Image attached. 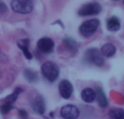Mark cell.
<instances>
[{"label": "cell", "instance_id": "6da1fadb", "mask_svg": "<svg viewBox=\"0 0 124 119\" xmlns=\"http://www.w3.org/2000/svg\"><path fill=\"white\" fill-rule=\"evenodd\" d=\"M83 61L89 65H94L97 67H101L105 64V56L102 55L101 51H99L97 48H90L87 49L84 53Z\"/></svg>", "mask_w": 124, "mask_h": 119}, {"label": "cell", "instance_id": "7a4b0ae2", "mask_svg": "<svg viewBox=\"0 0 124 119\" xmlns=\"http://www.w3.org/2000/svg\"><path fill=\"white\" fill-rule=\"evenodd\" d=\"M41 74L49 82H54L60 75V68L56 63L47 61L41 65Z\"/></svg>", "mask_w": 124, "mask_h": 119}, {"label": "cell", "instance_id": "3957f363", "mask_svg": "<svg viewBox=\"0 0 124 119\" xmlns=\"http://www.w3.org/2000/svg\"><path fill=\"white\" fill-rule=\"evenodd\" d=\"M11 8L15 13L28 14L34 9V0H12Z\"/></svg>", "mask_w": 124, "mask_h": 119}, {"label": "cell", "instance_id": "277c9868", "mask_svg": "<svg viewBox=\"0 0 124 119\" xmlns=\"http://www.w3.org/2000/svg\"><path fill=\"white\" fill-rule=\"evenodd\" d=\"M99 25H100L99 20H97V19L88 20V21L84 22V23L79 26L78 32L83 37L88 38V37L93 36V35L97 32V29L99 28Z\"/></svg>", "mask_w": 124, "mask_h": 119}, {"label": "cell", "instance_id": "5b68a950", "mask_svg": "<svg viewBox=\"0 0 124 119\" xmlns=\"http://www.w3.org/2000/svg\"><path fill=\"white\" fill-rule=\"evenodd\" d=\"M101 6L98 2H89V3L84 4L83 7H81L78 10V15L79 16H90V15H96L99 14L101 12Z\"/></svg>", "mask_w": 124, "mask_h": 119}, {"label": "cell", "instance_id": "8992f818", "mask_svg": "<svg viewBox=\"0 0 124 119\" xmlns=\"http://www.w3.org/2000/svg\"><path fill=\"white\" fill-rule=\"evenodd\" d=\"M60 115L63 119H77L79 116V109L75 105H64L60 109Z\"/></svg>", "mask_w": 124, "mask_h": 119}, {"label": "cell", "instance_id": "52a82bcc", "mask_svg": "<svg viewBox=\"0 0 124 119\" xmlns=\"http://www.w3.org/2000/svg\"><path fill=\"white\" fill-rule=\"evenodd\" d=\"M37 49L41 52V53H51L54 49V42L52 39L48 38V37H43L37 41Z\"/></svg>", "mask_w": 124, "mask_h": 119}, {"label": "cell", "instance_id": "ba28073f", "mask_svg": "<svg viewBox=\"0 0 124 119\" xmlns=\"http://www.w3.org/2000/svg\"><path fill=\"white\" fill-rule=\"evenodd\" d=\"M58 89H59L60 95L63 99H65V100L70 99L73 93V85L69 80H66V79L60 81V83L58 86Z\"/></svg>", "mask_w": 124, "mask_h": 119}, {"label": "cell", "instance_id": "9c48e42d", "mask_svg": "<svg viewBox=\"0 0 124 119\" xmlns=\"http://www.w3.org/2000/svg\"><path fill=\"white\" fill-rule=\"evenodd\" d=\"M31 105H32V109L35 113L39 114V115H44L45 114L46 104H45V100H44V98L41 95H37Z\"/></svg>", "mask_w": 124, "mask_h": 119}, {"label": "cell", "instance_id": "30bf717a", "mask_svg": "<svg viewBox=\"0 0 124 119\" xmlns=\"http://www.w3.org/2000/svg\"><path fill=\"white\" fill-rule=\"evenodd\" d=\"M81 98L85 103H92L96 100V92L92 88H85L81 92Z\"/></svg>", "mask_w": 124, "mask_h": 119}, {"label": "cell", "instance_id": "8fae6325", "mask_svg": "<svg viewBox=\"0 0 124 119\" xmlns=\"http://www.w3.org/2000/svg\"><path fill=\"white\" fill-rule=\"evenodd\" d=\"M121 27V22L119 17L111 16L107 20V29L110 32H118Z\"/></svg>", "mask_w": 124, "mask_h": 119}, {"label": "cell", "instance_id": "7c38bea8", "mask_svg": "<svg viewBox=\"0 0 124 119\" xmlns=\"http://www.w3.org/2000/svg\"><path fill=\"white\" fill-rule=\"evenodd\" d=\"M116 48L113 43L108 42L106 45H103L102 48H101V53L106 58H112L116 54Z\"/></svg>", "mask_w": 124, "mask_h": 119}, {"label": "cell", "instance_id": "4fadbf2b", "mask_svg": "<svg viewBox=\"0 0 124 119\" xmlns=\"http://www.w3.org/2000/svg\"><path fill=\"white\" fill-rule=\"evenodd\" d=\"M96 99H97V102H98V105L101 108L108 107L109 102H108L107 95H106L105 92H103L102 89H100V88H98V90H97V92H96Z\"/></svg>", "mask_w": 124, "mask_h": 119}, {"label": "cell", "instance_id": "5bb4252c", "mask_svg": "<svg viewBox=\"0 0 124 119\" xmlns=\"http://www.w3.org/2000/svg\"><path fill=\"white\" fill-rule=\"evenodd\" d=\"M28 45H30V40H28V39H23V40H20L19 42H17V46H19V48L22 50L24 56L27 60H31L33 58V55H32V53H31V51L28 50V47H30Z\"/></svg>", "mask_w": 124, "mask_h": 119}, {"label": "cell", "instance_id": "9a60e30c", "mask_svg": "<svg viewBox=\"0 0 124 119\" xmlns=\"http://www.w3.org/2000/svg\"><path fill=\"white\" fill-rule=\"evenodd\" d=\"M63 45L71 53H76L77 49H78V46H77V42L71 37H65L63 39Z\"/></svg>", "mask_w": 124, "mask_h": 119}, {"label": "cell", "instance_id": "2e32d148", "mask_svg": "<svg viewBox=\"0 0 124 119\" xmlns=\"http://www.w3.org/2000/svg\"><path fill=\"white\" fill-rule=\"evenodd\" d=\"M22 92H23V89H22V88H15V90L13 91V93L10 94V95H8V96H6V99H4L3 101L10 103V104H14V102L17 100L19 94L22 93Z\"/></svg>", "mask_w": 124, "mask_h": 119}, {"label": "cell", "instance_id": "e0dca14e", "mask_svg": "<svg viewBox=\"0 0 124 119\" xmlns=\"http://www.w3.org/2000/svg\"><path fill=\"white\" fill-rule=\"evenodd\" d=\"M24 77L26 78V80L28 81V82H35V81H37V79H38V75H37V73L35 72V70H32V69H24Z\"/></svg>", "mask_w": 124, "mask_h": 119}, {"label": "cell", "instance_id": "ac0fdd59", "mask_svg": "<svg viewBox=\"0 0 124 119\" xmlns=\"http://www.w3.org/2000/svg\"><path fill=\"white\" fill-rule=\"evenodd\" d=\"M109 116L112 119H124V109L122 108H112L109 112Z\"/></svg>", "mask_w": 124, "mask_h": 119}, {"label": "cell", "instance_id": "d6986e66", "mask_svg": "<svg viewBox=\"0 0 124 119\" xmlns=\"http://www.w3.org/2000/svg\"><path fill=\"white\" fill-rule=\"evenodd\" d=\"M13 108V104H10V103L6 102V101L2 100L1 101V104H0V113L2 115H7L9 114Z\"/></svg>", "mask_w": 124, "mask_h": 119}, {"label": "cell", "instance_id": "ffe728a7", "mask_svg": "<svg viewBox=\"0 0 124 119\" xmlns=\"http://www.w3.org/2000/svg\"><path fill=\"white\" fill-rule=\"evenodd\" d=\"M8 11V7L6 6V3L3 2H0V14H3Z\"/></svg>", "mask_w": 124, "mask_h": 119}, {"label": "cell", "instance_id": "44dd1931", "mask_svg": "<svg viewBox=\"0 0 124 119\" xmlns=\"http://www.w3.org/2000/svg\"><path fill=\"white\" fill-rule=\"evenodd\" d=\"M19 115H20V117H22V118H26L27 117V112H26L25 109H20Z\"/></svg>", "mask_w": 124, "mask_h": 119}, {"label": "cell", "instance_id": "7402d4cb", "mask_svg": "<svg viewBox=\"0 0 124 119\" xmlns=\"http://www.w3.org/2000/svg\"><path fill=\"white\" fill-rule=\"evenodd\" d=\"M113 1H119V0H113Z\"/></svg>", "mask_w": 124, "mask_h": 119}, {"label": "cell", "instance_id": "603a6c76", "mask_svg": "<svg viewBox=\"0 0 124 119\" xmlns=\"http://www.w3.org/2000/svg\"><path fill=\"white\" fill-rule=\"evenodd\" d=\"M123 3H124V1H123Z\"/></svg>", "mask_w": 124, "mask_h": 119}]
</instances>
